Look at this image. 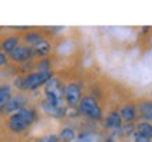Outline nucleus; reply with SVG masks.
I'll use <instances>...</instances> for the list:
<instances>
[{
  "label": "nucleus",
  "mask_w": 152,
  "mask_h": 142,
  "mask_svg": "<svg viewBox=\"0 0 152 142\" xmlns=\"http://www.w3.org/2000/svg\"><path fill=\"white\" fill-rule=\"evenodd\" d=\"M58 137H59V142H73L76 139L75 131H73L72 128H69V127L62 128Z\"/></svg>",
  "instance_id": "ddd939ff"
},
{
  "label": "nucleus",
  "mask_w": 152,
  "mask_h": 142,
  "mask_svg": "<svg viewBox=\"0 0 152 142\" xmlns=\"http://www.w3.org/2000/svg\"><path fill=\"white\" fill-rule=\"evenodd\" d=\"M120 115H121V120L124 121V122L130 124V122H132V121L135 120L137 109L132 104H125V106H123L120 109Z\"/></svg>",
  "instance_id": "9d476101"
},
{
  "label": "nucleus",
  "mask_w": 152,
  "mask_h": 142,
  "mask_svg": "<svg viewBox=\"0 0 152 142\" xmlns=\"http://www.w3.org/2000/svg\"><path fill=\"white\" fill-rule=\"evenodd\" d=\"M125 142H131V141H125Z\"/></svg>",
  "instance_id": "393cba45"
},
{
  "label": "nucleus",
  "mask_w": 152,
  "mask_h": 142,
  "mask_svg": "<svg viewBox=\"0 0 152 142\" xmlns=\"http://www.w3.org/2000/svg\"><path fill=\"white\" fill-rule=\"evenodd\" d=\"M82 100V89L77 83H68L65 87V103L71 109H75L79 106Z\"/></svg>",
  "instance_id": "20e7f679"
},
{
  "label": "nucleus",
  "mask_w": 152,
  "mask_h": 142,
  "mask_svg": "<svg viewBox=\"0 0 152 142\" xmlns=\"http://www.w3.org/2000/svg\"><path fill=\"white\" fill-rule=\"evenodd\" d=\"M135 131L141 132L142 135L148 137L149 139L152 138V124L148 122V121H144V122H138L135 125Z\"/></svg>",
  "instance_id": "2eb2a0df"
},
{
  "label": "nucleus",
  "mask_w": 152,
  "mask_h": 142,
  "mask_svg": "<svg viewBox=\"0 0 152 142\" xmlns=\"http://www.w3.org/2000/svg\"><path fill=\"white\" fill-rule=\"evenodd\" d=\"M13 97L11 96V86L10 84H1V87H0V106L1 107H4V104Z\"/></svg>",
  "instance_id": "4468645a"
},
{
  "label": "nucleus",
  "mask_w": 152,
  "mask_h": 142,
  "mask_svg": "<svg viewBox=\"0 0 152 142\" xmlns=\"http://www.w3.org/2000/svg\"><path fill=\"white\" fill-rule=\"evenodd\" d=\"M26 104H27V97L24 94H16L4 104V107H1V110H3V113H13L14 114V113L24 109Z\"/></svg>",
  "instance_id": "39448f33"
},
{
  "label": "nucleus",
  "mask_w": 152,
  "mask_h": 142,
  "mask_svg": "<svg viewBox=\"0 0 152 142\" xmlns=\"http://www.w3.org/2000/svg\"><path fill=\"white\" fill-rule=\"evenodd\" d=\"M121 115H120V111H111L107 114L106 120H104V125L106 128H110V130H118L121 127Z\"/></svg>",
  "instance_id": "1a4fd4ad"
},
{
  "label": "nucleus",
  "mask_w": 152,
  "mask_h": 142,
  "mask_svg": "<svg viewBox=\"0 0 152 142\" xmlns=\"http://www.w3.org/2000/svg\"><path fill=\"white\" fill-rule=\"evenodd\" d=\"M35 142H59V137L55 135V134H48V135H44L35 139Z\"/></svg>",
  "instance_id": "a211bd4d"
},
{
  "label": "nucleus",
  "mask_w": 152,
  "mask_h": 142,
  "mask_svg": "<svg viewBox=\"0 0 152 142\" xmlns=\"http://www.w3.org/2000/svg\"><path fill=\"white\" fill-rule=\"evenodd\" d=\"M6 63H7V60H6V54L4 52H1V54H0V65L6 66Z\"/></svg>",
  "instance_id": "5701e85b"
},
{
  "label": "nucleus",
  "mask_w": 152,
  "mask_h": 142,
  "mask_svg": "<svg viewBox=\"0 0 152 142\" xmlns=\"http://www.w3.org/2000/svg\"><path fill=\"white\" fill-rule=\"evenodd\" d=\"M42 37H41V34L39 33H34V31H30V33H27L26 35H24V41L27 42L28 45H31V47H34L35 44H38L39 41H42Z\"/></svg>",
  "instance_id": "dca6fc26"
},
{
  "label": "nucleus",
  "mask_w": 152,
  "mask_h": 142,
  "mask_svg": "<svg viewBox=\"0 0 152 142\" xmlns=\"http://www.w3.org/2000/svg\"><path fill=\"white\" fill-rule=\"evenodd\" d=\"M104 142H115V141H114L113 138H109V139H106V141H104Z\"/></svg>",
  "instance_id": "b1692460"
},
{
  "label": "nucleus",
  "mask_w": 152,
  "mask_h": 142,
  "mask_svg": "<svg viewBox=\"0 0 152 142\" xmlns=\"http://www.w3.org/2000/svg\"><path fill=\"white\" fill-rule=\"evenodd\" d=\"M49 66H51V60H49L48 58H44V59H41L37 65H35V68L38 69V72H48Z\"/></svg>",
  "instance_id": "f3484780"
},
{
  "label": "nucleus",
  "mask_w": 152,
  "mask_h": 142,
  "mask_svg": "<svg viewBox=\"0 0 152 142\" xmlns=\"http://www.w3.org/2000/svg\"><path fill=\"white\" fill-rule=\"evenodd\" d=\"M79 111H80V114H83L85 117H89L92 120H102V117H103L100 106L92 96L82 97L80 103H79Z\"/></svg>",
  "instance_id": "f03ea898"
},
{
  "label": "nucleus",
  "mask_w": 152,
  "mask_h": 142,
  "mask_svg": "<svg viewBox=\"0 0 152 142\" xmlns=\"http://www.w3.org/2000/svg\"><path fill=\"white\" fill-rule=\"evenodd\" d=\"M52 72H33V73H28L26 75V90H34V89L39 87L42 84L47 83L52 79Z\"/></svg>",
  "instance_id": "7ed1b4c3"
},
{
  "label": "nucleus",
  "mask_w": 152,
  "mask_h": 142,
  "mask_svg": "<svg viewBox=\"0 0 152 142\" xmlns=\"http://www.w3.org/2000/svg\"><path fill=\"white\" fill-rule=\"evenodd\" d=\"M18 41L20 38L17 37V35H9V37H6L3 39V42H1V48L4 52H9L10 54L11 51H14V49L18 47Z\"/></svg>",
  "instance_id": "f8f14e48"
},
{
  "label": "nucleus",
  "mask_w": 152,
  "mask_h": 142,
  "mask_svg": "<svg viewBox=\"0 0 152 142\" xmlns=\"http://www.w3.org/2000/svg\"><path fill=\"white\" fill-rule=\"evenodd\" d=\"M35 120H37L35 110L24 107L23 110L17 111L14 114H11L10 117L7 118V128H9L11 132L20 134V132L26 131Z\"/></svg>",
  "instance_id": "f257e3e1"
},
{
  "label": "nucleus",
  "mask_w": 152,
  "mask_h": 142,
  "mask_svg": "<svg viewBox=\"0 0 152 142\" xmlns=\"http://www.w3.org/2000/svg\"><path fill=\"white\" fill-rule=\"evenodd\" d=\"M14 87L17 90H26V76H17L14 79Z\"/></svg>",
  "instance_id": "aec40b11"
},
{
  "label": "nucleus",
  "mask_w": 152,
  "mask_h": 142,
  "mask_svg": "<svg viewBox=\"0 0 152 142\" xmlns=\"http://www.w3.org/2000/svg\"><path fill=\"white\" fill-rule=\"evenodd\" d=\"M33 48V54L37 55V56H39V58H47L49 55V52H51V44H49L47 39H42V41H39L38 44H35L34 47H31Z\"/></svg>",
  "instance_id": "9b49d317"
},
{
  "label": "nucleus",
  "mask_w": 152,
  "mask_h": 142,
  "mask_svg": "<svg viewBox=\"0 0 152 142\" xmlns=\"http://www.w3.org/2000/svg\"><path fill=\"white\" fill-rule=\"evenodd\" d=\"M137 110L144 120H147L148 122L152 124V101L151 100H142L138 103Z\"/></svg>",
  "instance_id": "6e6552de"
},
{
  "label": "nucleus",
  "mask_w": 152,
  "mask_h": 142,
  "mask_svg": "<svg viewBox=\"0 0 152 142\" xmlns=\"http://www.w3.org/2000/svg\"><path fill=\"white\" fill-rule=\"evenodd\" d=\"M75 142H92V135L90 134H80L75 139Z\"/></svg>",
  "instance_id": "412c9836"
},
{
  "label": "nucleus",
  "mask_w": 152,
  "mask_h": 142,
  "mask_svg": "<svg viewBox=\"0 0 152 142\" xmlns=\"http://www.w3.org/2000/svg\"><path fill=\"white\" fill-rule=\"evenodd\" d=\"M33 48L31 47H24V45H18L14 51H11L9 56L14 62H27L31 56H33Z\"/></svg>",
  "instance_id": "423d86ee"
},
{
  "label": "nucleus",
  "mask_w": 152,
  "mask_h": 142,
  "mask_svg": "<svg viewBox=\"0 0 152 142\" xmlns=\"http://www.w3.org/2000/svg\"><path fill=\"white\" fill-rule=\"evenodd\" d=\"M131 138H132V142H151V139H149V138L145 137V135H142L141 132H138V131L132 132Z\"/></svg>",
  "instance_id": "6ab92c4d"
},
{
  "label": "nucleus",
  "mask_w": 152,
  "mask_h": 142,
  "mask_svg": "<svg viewBox=\"0 0 152 142\" xmlns=\"http://www.w3.org/2000/svg\"><path fill=\"white\" fill-rule=\"evenodd\" d=\"M41 109L45 114H48L49 117H55V118H62L66 114V109L64 106H54L45 100L41 103Z\"/></svg>",
  "instance_id": "0eeeda50"
},
{
  "label": "nucleus",
  "mask_w": 152,
  "mask_h": 142,
  "mask_svg": "<svg viewBox=\"0 0 152 142\" xmlns=\"http://www.w3.org/2000/svg\"><path fill=\"white\" fill-rule=\"evenodd\" d=\"M31 63H33L31 60H27V62H24V63L21 65V69H23L24 72H28L30 69H31V68H33V65H31Z\"/></svg>",
  "instance_id": "4be33fe9"
}]
</instances>
